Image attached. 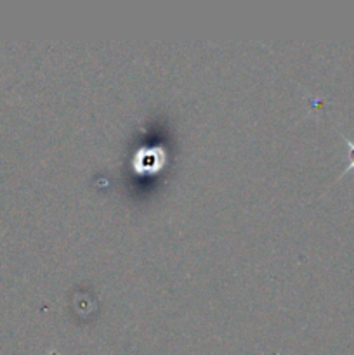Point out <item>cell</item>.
Instances as JSON below:
<instances>
[{"mask_svg": "<svg viewBox=\"0 0 354 355\" xmlns=\"http://www.w3.org/2000/svg\"><path fill=\"white\" fill-rule=\"evenodd\" d=\"M163 155L162 149H142L137 153V163H134V168L137 172H155V170L163 166Z\"/></svg>", "mask_w": 354, "mask_h": 355, "instance_id": "cell-1", "label": "cell"}, {"mask_svg": "<svg viewBox=\"0 0 354 355\" xmlns=\"http://www.w3.org/2000/svg\"><path fill=\"white\" fill-rule=\"evenodd\" d=\"M340 135H342L344 142H346L347 148H349V163H347V166H346V168H344V172L339 175V179H342V177L346 175V173L354 172V141H351V139L346 137V135H344V134H340Z\"/></svg>", "mask_w": 354, "mask_h": 355, "instance_id": "cell-2", "label": "cell"}]
</instances>
